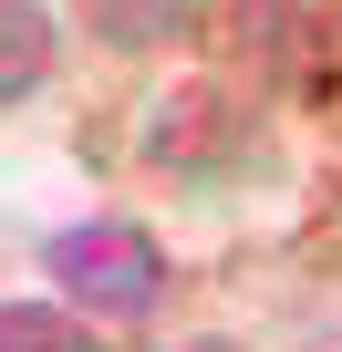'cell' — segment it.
<instances>
[{
	"mask_svg": "<svg viewBox=\"0 0 342 352\" xmlns=\"http://www.w3.org/2000/svg\"><path fill=\"white\" fill-rule=\"evenodd\" d=\"M42 280H52V300L83 311L94 331H125V321H156V300H166V249H156L135 218H83V228H52Z\"/></svg>",
	"mask_w": 342,
	"mask_h": 352,
	"instance_id": "obj_1",
	"label": "cell"
},
{
	"mask_svg": "<svg viewBox=\"0 0 342 352\" xmlns=\"http://www.w3.org/2000/svg\"><path fill=\"white\" fill-rule=\"evenodd\" d=\"M52 52H63V32H52L42 0H0V104L42 94L52 83Z\"/></svg>",
	"mask_w": 342,
	"mask_h": 352,
	"instance_id": "obj_2",
	"label": "cell"
},
{
	"mask_svg": "<svg viewBox=\"0 0 342 352\" xmlns=\"http://www.w3.org/2000/svg\"><path fill=\"white\" fill-rule=\"evenodd\" d=\"M83 21H94L114 52H156V42L197 32V0H83Z\"/></svg>",
	"mask_w": 342,
	"mask_h": 352,
	"instance_id": "obj_3",
	"label": "cell"
},
{
	"mask_svg": "<svg viewBox=\"0 0 342 352\" xmlns=\"http://www.w3.org/2000/svg\"><path fill=\"white\" fill-rule=\"evenodd\" d=\"M0 352H94V321L63 300H0Z\"/></svg>",
	"mask_w": 342,
	"mask_h": 352,
	"instance_id": "obj_4",
	"label": "cell"
},
{
	"mask_svg": "<svg viewBox=\"0 0 342 352\" xmlns=\"http://www.w3.org/2000/svg\"><path fill=\"white\" fill-rule=\"evenodd\" d=\"M166 352H239L228 331H187V342H166Z\"/></svg>",
	"mask_w": 342,
	"mask_h": 352,
	"instance_id": "obj_5",
	"label": "cell"
},
{
	"mask_svg": "<svg viewBox=\"0 0 342 352\" xmlns=\"http://www.w3.org/2000/svg\"><path fill=\"white\" fill-rule=\"evenodd\" d=\"M311 352H342V331H321V342H311Z\"/></svg>",
	"mask_w": 342,
	"mask_h": 352,
	"instance_id": "obj_6",
	"label": "cell"
}]
</instances>
